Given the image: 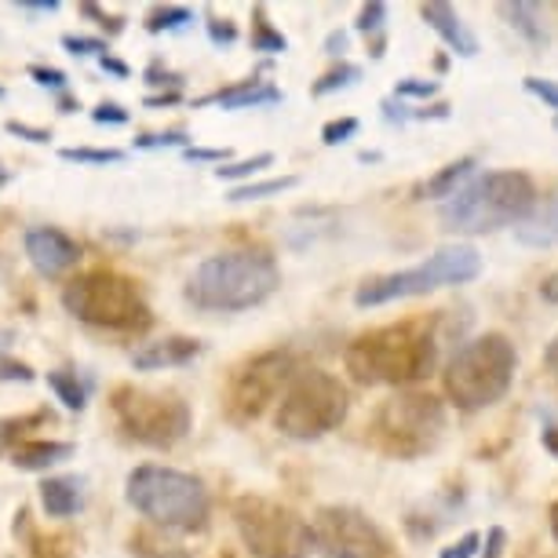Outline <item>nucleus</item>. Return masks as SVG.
<instances>
[{"instance_id":"33","label":"nucleus","mask_w":558,"mask_h":558,"mask_svg":"<svg viewBox=\"0 0 558 558\" xmlns=\"http://www.w3.org/2000/svg\"><path fill=\"white\" fill-rule=\"evenodd\" d=\"M441 92V84L438 81H424V77H405V81H398L395 84V99H435Z\"/></svg>"},{"instance_id":"27","label":"nucleus","mask_w":558,"mask_h":558,"mask_svg":"<svg viewBox=\"0 0 558 558\" xmlns=\"http://www.w3.org/2000/svg\"><path fill=\"white\" fill-rule=\"evenodd\" d=\"M357 81H362V66H354V62H340V66H332L329 73H322V77L311 84V96L314 99L332 96V92L351 88V84H357Z\"/></svg>"},{"instance_id":"52","label":"nucleus","mask_w":558,"mask_h":558,"mask_svg":"<svg viewBox=\"0 0 558 558\" xmlns=\"http://www.w3.org/2000/svg\"><path fill=\"white\" fill-rule=\"evenodd\" d=\"M544 365L551 368V373L558 376V336H555L551 343H547V351H544Z\"/></svg>"},{"instance_id":"12","label":"nucleus","mask_w":558,"mask_h":558,"mask_svg":"<svg viewBox=\"0 0 558 558\" xmlns=\"http://www.w3.org/2000/svg\"><path fill=\"white\" fill-rule=\"evenodd\" d=\"M314 551L325 558H387L391 541L362 508L351 504H325L311 519Z\"/></svg>"},{"instance_id":"7","label":"nucleus","mask_w":558,"mask_h":558,"mask_svg":"<svg viewBox=\"0 0 558 558\" xmlns=\"http://www.w3.org/2000/svg\"><path fill=\"white\" fill-rule=\"evenodd\" d=\"M482 274V256L475 245H441L438 252H430L424 263L395 274H380V278H368L357 286L354 303L357 307H384V303L395 300H413V296H427L435 289H449V286H468Z\"/></svg>"},{"instance_id":"54","label":"nucleus","mask_w":558,"mask_h":558,"mask_svg":"<svg viewBox=\"0 0 558 558\" xmlns=\"http://www.w3.org/2000/svg\"><path fill=\"white\" fill-rule=\"evenodd\" d=\"M547 522H551V536L558 541V500L551 504V511H547Z\"/></svg>"},{"instance_id":"10","label":"nucleus","mask_w":558,"mask_h":558,"mask_svg":"<svg viewBox=\"0 0 558 558\" xmlns=\"http://www.w3.org/2000/svg\"><path fill=\"white\" fill-rule=\"evenodd\" d=\"M110 409L124 438L150 449H172L191 430V405L172 391H146V387H113Z\"/></svg>"},{"instance_id":"30","label":"nucleus","mask_w":558,"mask_h":558,"mask_svg":"<svg viewBox=\"0 0 558 558\" xmlns=\"http://www.w3.org/2000/svg\"><path fill=\"white\" fill-rule=\"evenodd\" d=\"M59 157L73 165H121L124 150L118 146H66V150H59Z\"/></svg>"},{"instance_id":"14","label":"nucleus","mask_w":558,"mask_h":558,"mask_svg":"<svg viewBox=\"0 0 558 558\" xmlns=\"http://www.w3.org/2000/svg\"><path fill=\"white\" fill-rule=\"evenodd\" d=\"M26 259L34 263V270L40 278H62L66 270H73L81 263V245L73 241L66 230L59 227H34L26 230Z\"/></svg>"},{"instance_id":"13","label":"nucleus","mask_w":558,"mask_h":558,"mask_svg":"<svg viewBox=\"0 0 558 558\" xmlns=\"http://www.w3.org/2000/svg\"><path fill=\"white\" fill-rule=\"evenodd\" d=\"M296 380V362H292L289 351H263L252 362H245L230 380L227 391V413L238 424H248V420L263 416L274 398L286 395L289 384Z\"/></svg>"},{"instance_id":"29","label":"nucleus","mask_w":558,"mask_h":558,"mask_svg":"<svg viewBox=\"0 0 558 558\" xmlns=\"http://www.w3.org/2000/svg\"><path fill=\"white\" fill-rule=\"evenodd\" d=\"M51 424V413L48 409H37V413H26V416H8V420H0V446H19V438L26 435V430H34V427H45Z\"/></svg>"},{"instance_id":"25","label":"nucleus","mask_w":558,"mask_h":558,"mask_svg":"<svg viewBox=\"0 0 558 558\" xmlns=\"http://www.w3.org/2000/svg\"><path fill=\"white\" fill-rule=\"evenodd\" d=\"M48 387L70 413H81V409L88 405V384H84L77 373H70V368H51Z\"/></svg>"},{"instance_id":"49","label":"nucleus","mask_w":558,"mask_h":558,"mask_svg":"<svg viewBox=\"0 0 558 558\" xmlns=\"http://www.w3.org/2000/svg\"><path fill=\"white\" fill-rule=\"evenodd\" d=\"M343 51H347V34H343V29H332V34H329V40H325V56H343Z\"/></svg>"},{"instance_id":"37","label":"nucleus","mask_w":558,"mask_h":558,"mask_svg":"<svg viewBox=\"0 0 558 558\" xmlns=\"http://www.w3.org/2000/svg\"><path fill=\"white\" fill-rule=\"evenodd\" d=\"M482 541H486V536L471 530V533H463L460 541H452V544L441 547L438 558H475V555L482 551Z\"/></svg>"},{"instance_id":"26","label":"nucleus","mask_w":558,"mask_h":558,"mask_svg":"<svg viewBox=\"0 0 558 558\" xmlns=\"http://www.w3.org/2000/svg\"><path fill=\"white\" fill-rule=\"evenodd\" d=\"M194 23V12L183 4H157L150 15H146V29L150 34H179Z\"/></svg>"},{"instance_id":"22","label":"nucleus","mask_w":558,"mask_h":558,"mask_svg":"<svg viewBox=\"0 0 558 558\" xmlns=\"http://www.w3.org/2000/svg\"><path fill=\"white\" fill-rule=\"evenodd\" d=\"M475 168H478L475 157H457V161H449L446 168H438V172L427 179L424 197H435V202H449V197H457L463 186H468V179L475 175Z\"/></svg>"},{"instance_id":"45","label":"nucleus","mask_w":558,"mask_h":558,"mask_svg":"<svg viewBox=\"0 0 558 558\" xmlns=\"http://www.w3.org/2000/svg\"><path fill=\"white\" fill-rule=\"evenodd\" d=\"M186 161H216V165H227L230 161V150H216V146H186Z\"/></svg>"},{"instance_id":"24","label":"nucleus","mask_w":558,"mask_h":558,"mask_svg":"<svg viewBox=\"0 0 558 558\" xmlns=\"http://www.w3.org/2000/svg\"><path fill=\"white\" fill-rule=\"evenodd\" d=\"M300 186V175H274V179H252V183H241L230 191V202L241 205V202H263V197H281L289 191Z\"/></svg>"},{"instance_id":"18","label":"nucleus","mask_w":558,"mask_h":558,"mask_svg":"<svg viewBox=\"0 0 558 558\" xmlns=\"http://www.w3.org/2000/svg\"><path fill=\"white\" fill-rule=\"evenodd\" d=\"M281 88H274L270 81H259V77H248V81H238V84H227V88L213 92V96L197 99V107L205 102H216L223 110H248V107H270V102H281Z\"/></svg>"},{"instance_id":"39","label":"nucleus","mask_w":558,"mask_h":558,"mask_svg":"<svg viewBox=\"0 0 558 558\" xmlns=\"http://www.w3.org/2000/svg\"><path fill=\"white\" fill-rule=\"evenodd\" d=\"M29 77H34L40 88H51V92H66V84H70V77L62 70H56V66H29Z\"/></svg>"},{"instance_id":"42","label":"nucleus","mask_w":558,"mask_h":558,"mask_svg":"<svg viewBox=\"0 0 558 558\" xmlns=\"http://www.w3.org/2000/svg\"><path fill=\"white\" fill-rule=\"evenodd\" d=\"M504 547H508V533H504V525H493L486 541H482L478 558H504Z\"/></svg>"},{"instance_id":"9","label":"nucleus","mask_w":558,"mask_h":558,"mask_svg":"<svg viewBox=\"0 0 558 558\" xmlns=\"http://www.w3.org/2000/svg\"><path fill=\"white\" fill-rule=\"evenodd\" d=\"M441 430H446V405L435 395L405 391L395 395L376 409L373 420V441L387 457L413 460L424 457L438 446Z\"/></svg>"},{"instance_id":"51","label":"nucleus","mask_w":558,"mask_h":558,"mask_svg":"<svg viewBox=\"0 0 558 558\" xmlns=\"http://www.w3.org/2000/svg\"><path fill=\"white\" fill-rule=\"evenodd\" d=\"M541 441H544V449L558 460V427H544V438Z\"/></svg>"},{"instance_id":"47","label":"nucleus","mask_w":558,"mask_h":558,"mask_svg":"<svg viewBox=\"0 0 558 558\" xmlns=\"http://www.w3.org/2000/svg\"><path fill=\"white\" fill-rule=\"evenodd\" d=\"M15 8L29 15H51V12H59V0H15Z\"/></svg>"},{"instance_id":"6","label":"nucleus","mask_w":558,"mask_h":558,"mask_svg":"<svg viewBox=\"0 0 558 558\" xmlns=\"http://www.w3.org/2000/svg\"><path fill=\"white\" fill-rule=\"evenodd\" d=\"M62 307L81 325L110 332H143L154 322L140 281L107 267L84 270L77 278H70L62 286Z\"/></svg>"},{"instance_id":"20","label":"nucleus","mask_w":558,"mask_h":558,"mask_svg":"<svg viewBox=\"0 0 558 558\" xmlns=\"http://www.w3.org/2000/svg\"><path fill=\"white\" fill-rule=\"evenodd\" d=\"M73 452H77V446L73 441H19V446L12 449V463L19 471H48L56 468V463L70 460Z\"/></svg>"},{"instance_id":"4","label":"nucleus","mask_w":558,"mask_h":558,"mask_svg":"<svg viewBox=\"0 0 558 558\" xmlns=\"http://www.w3.org/2000/svg\"><path fill=\"white\" fill-rule=\"evenodd\" d=\"M514 368H519V354H514V343L508 336L482 332L449 357L446 373H441V387H446V398L460 413H482L511 391Z\"/></svg>"},{"instance_id":"40","label":"nucleus","mask_w":558,"mask_h":558,"mask_svg":"<svg viewBox=\"0 0 558 558\" xmlns=\"http://www.w3.org/2000/svg\"><path fill=\"white\" fill-rule=\"evenodd\" d=\"M205 29H208V40H213V45H234L238 40V26L230 23V19H208Z\"/></svg>"},{"instance_id":"28","label":"nucleus","mask_w":558,"mask_h":558,"mask_svg":"<svg viewBox=\"0 0 558 558\" xmlns=\"http://www.w3.org/2000/svg\"><path fill=\"white\" fill-rule=\"evenodd\" d=\"M274 165V154L270 150H263V154H252L245 157V161H227V165H219L216 168V179H223V183H252V175H259L263 168H270Z\"/></svg>"},{"instance_id":"5","label":"nucleus","mask_w":558,"mask_h":558,"mask_svg":"<svg viewBox=\"0 0 558 558\" xmlns=\"http://www.w3.org/2000/svg\"><path fill=\"white\" fill-rule=\"evenodd\" d=\"M124 500L135 508L146 522L161 525V530L197 533L208 525L213 514V497H208L205 482L186 475V471L161 468V463H143L124 478Z\"/></svg>"},{"instance_id":"43","label":"nucleus","mask_w":558,"mask_h":558,"mask_svg":"<svg viewBox=\"0 0 558 558\" xmlns=\"http://www.w3.org/2000/svg\"><path fill=\"white\" fill-rule=\"evenodd\" d=\"M0 380H12V384H34L37 373L26 362H0Z\"/></svg>"},{"instance_id":"53","label":"nucleus","mask_w":558,"mask_h":558,"mask_svg":"<svg viewBox=\"0 0 558 558\" xmlns=\"http://www.w3.org/2000/svg\"><path fill=\"white\" fill-rule=\"evenodd\" d=\"M179 102V92H165V96H146V107H172Z\"/></svg>"},{"instance_id":"56","label":"nucleus","mask_w":558,"mask_h":558,"mask_svg":"<svg viewBox=\"0 0 558 558\" xmlns=\"http://www.w3.org/2000/svg\"><path fill=\"white\" fill-rule=\"evenodd\" d=\"M0 99H4V88H0Z\"/></svg>"},{"instance_id":"31","label":"nucleus","mask_w":558,"mask_h":558,"mask_svg":"<svg viewBox=\"0 0 558 558\" xmlns=\"http://www.w3.org/2000/svg\"><path fill=\"white\" fill-rule=\"evenodd\" d=\"M387 26V4L384 0H373V4H362V12H357V23L354 29L365 37H380Z\"/></svg>"},{"instance_id":"16","label":"nucleus","mask_w":558,"mask_h":558,"mask_svg":"<svg viewBox=\"0 0 558 558\" xmlns=\"http://www.w3.org/2000/svg\"><path fill=\"white\" fill-rule=\"evenodd\" d=\"M202 351H205V343L194 340V336H165V340L135 347V351H132V368H140V373L183 368V365H191Z\"/></svg>"},{"instance_id":"21","label":"nucleus","mask_w":558,"mask_h":558,"mask_svg":"<svg viewBox=\"0 0 558 558\" xmlns=\"http://www.w3.org/2000/svg\"><path fill=\"white\" fill-rule=\"evenodd\" d=\"M40 508L48 519H70L84 508L81 478H45L40 482Z\"/></svg>"},{"instance_id":"48","label":"nucleus","mask_w":558,"mask_h":558,"mask_svg":"<svg viewBox=\"0 0 558 558\" xmlns=\"http://www.w3.org/2000/svg\"><path fill=\"white\" fill-rule=\"evenodd\" d=\"M541 300L551 303V307H558V270H551L547 278L541 281Z\"/></svg>"},{"instance_id":"44","label":"nucleus","mask_w":558,"mask_h":558,"mask_svg":"<svg viewBox=\"0 0 558 558\" xmlns=\"http://www.w3.org/2000/svg\"><path fill=\"white\" fill-rule=\"evenodd\" d=\"M4 129L12 132V135H19V140H29V143H51V129H34V124H23V121H8Z\"/></svg>"},{"instance_id":"15","label":"nucleus","mask_w":558,"mask_h":558,"mask_svg":"<svg viewBox=\"0 0 558 558\" xmlns=\"http://www.w3.org/2000/svg\"><path fill=\"white\" fill-rule=\"evenodd\" d=\"M420 19L435 29L441 37V45H446L452 56H460V59L478 56V37L471 34V26L463 23L457 8L446 4V0H427V4H420Z\"/></svg>"},{"instance_id":"11","label":"nucleus","mask_w":558,"mask_h":558,"mask_svg":"<svg viewBox=\"0 0 558 558\" xmlns=\"http://www.w3.org/2000/svg\"><path fill=\"white\" fill-rule=\"evenodd\" d=\"M234 525L241 544L256 558H307L314 551L311 522L296 511L267 497H238L234 500Z\"/></svg>"},{"instance_id":"32","label":"nucleus","mask_w":558,"mask_h":558,"mask_svg":"<svg viewBox=\"0 0 558 558\" xmlns=\"http://www.w3.org/2000/svg\"><path fill=\"white\" fill-rule=\"evenodd\" d=\"M186 143H191V135H186L183 129L135 135V150H165V146H183V150H186Z\"/></svg>"},{"instance_id":"38","label":"nucleus","mask_w":558,"mask_h":558,"mask_svg":"<svg viewBox=\"0 0 558 558\" xmlns=\"http://www.w3.org/2000/svg\"><path fill=\"white\" fill-rule=\"evenodd\" d=\"M522 84H525V92H530V96H536V99L544 102V107L558 110V81H547V77H525Z\"/></svg>"},{"instance_id":"36","label":"nucleus","mask_w":558,"mask_h":558,"mask_svg":"<svg viewBox=\"0 0 558 558\" xmlns=\"http://www.w3.org/2000/svg\"><path fill=\"white\" fill-rule=\"evenodd\" d=\"M81 15H84V19H96V26H99V29H107L110 37L124 34V23H129V19H124V15H110V12H102V8H99V4H92V0H84V4H81Z\"/></svg>"},{"instance_id":"35","label":"nucleus","mask_w":558,"mask_h":558,"mask_svg":"<svg viewBox=\"0 0 558 558\" xmlns=\"http://www.w3.org/2000/svg\"><path fill=\"white\" fill-rule=\"evenodd\" d=\"M62 48L70 51V56H110V48H107V40L102 37H84V34H66L62 37Z\"/></svg>"},{"instance_id":"3","label":"nucleus","mask_w":558,"mask_h":558,"mask_svg":"<svg viewBox=\"0 0 558 558\" xmlns=\"http://www.w3.org/2000/svg\"><path fill=\"white\" fill-rule=\"evenodd\" d=\"M536 186L533 179L525 172H486L478 179H471L468 186L449 197L441 205V230L446 234H493V230H504V227H514V223H525L530 213L536 208Z\"/></svg>"},{"instance_id":"55","label":"nucleus","mask_w":558,"mask_h":558,"mask_svg":"<svg viewBox=\"0 0 558 558\" xmlns=\"http://www.w3.org/2000/svg\"><path fill=\"white\" fill-rule=\"evenodd\" d=\"M59 107H62V113H73V110H81L77 102H73L70 96H62V99H59Z\"/></svg>"},{"instance_id":"2","label":"nucleus","mask_w":558,"mask_h":558,"mask_svg":"<svg viewBox=\"0 0 558 558\" xmlns=\"http://www.w3.org/2000/svg\"><path fill=\"white\" fill-rule=\"evenodd\" d=\"M281 289V267L267 248H230L197 263L183 296L197 311L241 314L267 303Z\"/></svg>"},{"instance_id":"23","label":"nucleus","mask_w":558,"mask_h":558,"mask_svg":"<svg viewBox=\"0 0 558 558\" xmlns=\"http://www.w3.org/2000/svg\"><path fill=\"white\" fill-rule=\"evenodd\" d=\"M248 45H252V51H263V56H286V51H289V37L270 23V15H267V8H263V4L252 8Z\"/></svg>"},{"instance_id":"8","label":"nucleus","mask_w":558,"mask_h":558,"mask_svg":"<svg viewBox=\"0 0 558 558\" xmlns=\"http://www.w3.org/2000/svg\"><path fill=\"white\" fill-rule=\"evenodd\" d=\"M347 409H351V395L340 384V376L325 373V368H303L281 395L274 427L292 441H314L340 427Z\"/></svg>"},{"instance_id":"41","label":"nucleus","mask_w":558,"mask_h":558,"mask_svg":"<svg viewBox=\"0 0 558 558\" xmlns=\"http://www.w3.org/2000/svg\"><path fill=\"white\" fill-rule=\"evenodd\" d=\"M92 121L96 124H129V110H124L121 102H99V107L92 110Z\"/></svg>"},{"instance_id":"17","label":"nucleus","mask_w":558,"mask_h":558,"mask_svg":"<svg viewBox=\"0 0 558 558\" xmlns=\"http://www.w3.org/2000/svg\"><path fill=\"white\" fill-rule=\"evenodd\" d=\"M514 238L525 248H555L558 245V186H551L522 227H514Z\"/></svg>"},{"instance_id":"19","label":"nucleus","mask_w":558,"mask_h":558,"mask_svg":"<svg viewBox=\"0 0 558 558\" xmlns=\"http://www.w3.org/2000/svg\"><path fill=\"white\" fill-rule=\"evenodd\" d=\"M497 12L508 19V26L514 29V34H522L525 40H530L533 48H544L547 40H551L541 4H530V0H504Z\"/></svg>"},{"instance_id":"50","label":"nucleus","mask_w":558,"mask_h":558,"mask_svg":"<svg viewBox=\"0 0 558 558\" xmlns=\"http://www.w3.org/2000/svg\"><path fill=\"white\" fill-rule=\"evenodd\" d=\"M99 66L107 70V73H113V77H129V73H132V70H129V62H121V59H113V56H102V59H99Z\"/></svg>"},{"instance_id":"34","label":"nucleus","mask_w":558,"mask_h":558,"mask_svg":"<svg viewBox=\"0 0 558 558\" xmlns=\"http://www.w3.org/2000/svg\"><path fill=\"white\" fill-rule=\"evenodd\" d=\"M357 129H362V121L357 118H332L329 124L322 129V143L325 146H340V143H351Z\"/></svg>"},{"instance_id":"46","label":"nucleus","mask_w":558,"mask_h":558,"mask_svg":"<svg viewBox=\"0 0 558 558\" xmlns=\"http://www.w3.org/2000/svg\"><path fill=\"white\" fill-rule=\"evenodd\" d=\"M146 81H150V84H161V88H165V84H172V88H175V92H179V88H183V73L161 70V66H157V62H154V66H150V70H146Z\"/></svg>"},{"instance_id":"57","label":"nucleus","mask_w":558,"mask_h":558,"mask_svg":"<svg viewBox=\"0 0 558 558\" xmlns=\"http://www.w3.org/2000/svg\"><path fill=\"white\" fill-rule=\"evenodd\" d=\"M555 129H558V118H555Z\"/></svg>"},{"instance_id":"1","label":"nucleus","mask_w":558,"mask_h":558,"mask_svg":"<svg viewBox=\"0 0 558 558\" xmlns=\"http://www.w3.org/2000/svg\"><path fill=\"white\" fill-rule=\"evenodd\" d=\"M343 365L365 387H409L435 373L438 332L424 318L380 325V329L354 336Z\"/></svg>"}]
</instances>
